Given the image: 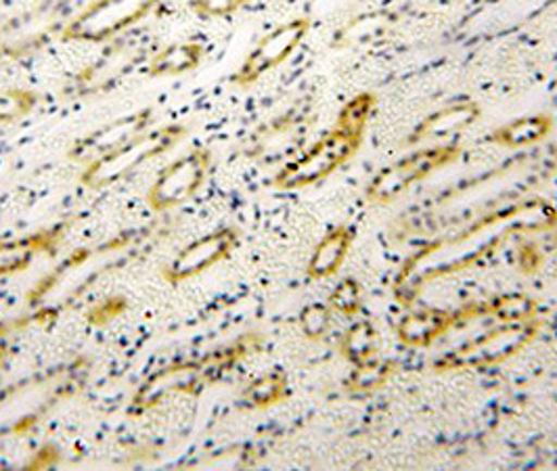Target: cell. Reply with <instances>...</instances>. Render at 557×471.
Listing matches in <instances>:
<instances>
[{
	"instance_id": "6da1fadb",
	"label": "cell",
	"mask_w": 557,
	"mask_h": 471,
	"mask_svg": "<svg viewBox=\"0 0 557 471\" xmlns=\"http://www.w3.org/2000/svg\"><path fill=\"white\" fill-rule=\"evenodd\" d=\"M187 135H189V126L176 124V122L162 128H149L137 135L135 139L124 142L122 147L86 164L78 181L90 191L110 189L120 181L128 178L140 166L172 151L181 140H185Z\"/></svg>"
},
{
	"instance_id": "7a4b0ae2",
	"label": "cell",
	"mask_w": 557,
	"mask_h": 471,
	"mask_svg": "<svg viewBox=\"0 0 557 471\" xmlns=\"http://www.w3.org/2000/svg\"><path fill=\"white\" fill-rule=\"evenodd\" d=\"M361 142L362 135L359 133L334 126L302 156L278 168L273 178V187L281 191H296L319 185L321 181L332 176L337 168L350 162L357 156Z\"/></svg>"
},
{
	"instance_id": "3957f363",
	"label": "cell",
	"mask_w": 557,
	"mask_h": 471,
	"mask_svg": "<svg viewBox=\"0 0 557 471\" xmlns=\"http://www.w3.org/2000/svg\"><path fill=\"white\" fill-rule=\"evenodd\" d=\"M166 0H92L61 32L65 42L101 45L147 20Z\"/></svg>"
},
{
	"instance_id": "277c9868",
	"label": "cell",
	"mask_w": 557,
	"mask_h": 471,
	"mask_svg": "<svg viewBox=\"0 0 557 471\" xmlns=\"http://www.w3.org/2000/svg\"><path fill=\"white\" fill-rule=\"evenodd\" d=\"M541 330L539 319H530L522 323H503L502 327L484 333L472 342L446 352L445 357L434 361V371H470L486 369L493 364L507 361L524 350Z\"/></svg>"
},
{
	"instance_id": "5b68a950",
	"label": "cell",
	"mask_w": 557,
	"mask_h": 471,
	"mask_svg": "<svg viewBox=\"0 0 557 471\" xmlns=\"http://www.w3.org/2000/svg\"><path fill=\"white\" fill-rule=\"evenodd\" d=\"M212 162V151L206 147L191 149L189 153L181 156L158 174V178L145 195L147 206L153 212L162 214L187 203L203 187Z\"/></svg>"
},
{
	"instance_id": "8992f818",
	"label": "cell",
	"mask_w": 557,
	"mask_h": 471,
	"mask_svg": "<svg viewBox=\"0 0 557 471\" xmlns=\"http://www.w3.org/2000/svg\"><path fill=\"white\" fill-rule=\"evenodd\" d=\"M459 145H438L423 151H416L392 166H386L371 181L367 197L373 203H391L396 197L409 191L416 183L428 178L432 172L453 164L459 158Z\"/></svg>"
},
{
	"instance_id": "52a82bcc",
	"label": "cell",
	"mask_w": 557,
	"mask_h": 471,
	"mask_svg": "<svg viewBox=\"0 0 557 471\" xmlns=\"http://www.w3.org/2000/svg\"><path fill=\"white\" fill-rule=\"evenodd\" d=\"M308 29H310V20L296 17L269 32L237 67L231 83L239 88H248L251 84L258 83L262 76H267L269 72L277 70L278 65L285 63L305 42Z\"/></svg>"
},
{
	"instance_id": "ba28073f",
	"label": "cell",
	"mask_w": 557,
	"mask_h": 471,
	"mask_svg": "<svg viewBox=\"0 0 557 471\" xmlns=\"http://www.w3.org/2000/svg\"><path fill=\"white\" fill-rule=\"evenodd\" d=\"M239 239L242 233L233 226H223L212 233H206L189 246H185L168 262L162 277L166 278L170 285H181L189 278L199 277L237 250Z\"/></svg>"
},
{
	"instance_id": "9c48e42d",
	"label": "cell",
	"mask_w": 557,
	"mask_h": 471,
	"mask_svg": "<svg viewBox=\"0 0 557 471\" xmlns=\"http://www.w3.org/2000/svg\"><path fill=\"white\" fill-rule=\"evenodd\" d=\"M156 122V110L153 108H143V110L120 115L112 122L90 131L88 135H84L83 139L76 140L70 147V160L78 162V164H90L92 160L110 153L113 149L122 147L124 142L135 139L140 133L149 131Z\"/></svg>"
},
{
	"instance_id": "30bf717a",
	"label": "cell",
	"mask_w": 557,
	"mask_h": 471,
	"mask_svg": "<svg viewBox=\"0 0 557 471\" xmlns=\"http://www.w3.org/2000/svg\"><path fill=\"white\" fill-rule=\"evenodd\" d=\"M474 306H461L459 310H441V308H425L405 317L396 330L398 339L411 348H425L432 346L443 335L474 321Z\"/></svg>"
},
{
	"instance_id": "8fae6325",
	"label": "cell",
	"mask_w": 557,
	"mask_h": 471,
	"mask_svg": "<svg viewBox=\"0 0 557 471\" xmlns=\"http://www.w3.org/2000/svg\"><path fill=\"white\" fill-rule=\"evenodd\" d=\"M352 244H355V231L348 224L335 226L334 231H330L312 251L308 260V277H334L335 273L342 269Z\"/></svg>"
},
{
	"instance_id": "7c38bea8",
	"label": "cell",
	"mask_w": 557,
	"mask_h": 471,
	"mask_svg": "<svg viewBox=\"0 0 557 471\" xmlns=\"http://www.w3.org/2000/svg\"><path fill=\"white\" fill-rule=\"evenodd\" d=\"M206 47L199 42H174L160 49L145 65L149 78H174L191 74L203 63Z\"/></svg>"
},
{
	"instance_id": "4fadbf2b",
	"label": "cell",
	"mask_w": 557,
	"mask_h": 471,
	"mask_svg": "<svg viewBox=\"0 0 557 471\" xmlns=\"http://www.w3.org/2000/svg\"><path fill=\"white\" fill-rule=\"evenodd\" d=\"M478 115H480V108L475 103H470V101L448 106L445 110L434 111L432 115H428L418 128L411 133L407 142L448 137V135L459 133V131L468 128L470 124H474Z\"/></svg>"
},
{
	"instance_id": "5bb4252c",
	"label": "cell",
	"mask_w": 557,
	"mask_h": 471,
	"mask_svg": "<svg viewBox=\"0 0 557 471\" xmlns=\"http://www.w3.org/2000/svg\"><path fill=\"white\" fill-rule=\"evenodd\" d=\"M300 124V117L294 113H287L283 117H278L275 122H271L269 126H264L253 140H251V158H262L267 162L275 160V153H292V142L289 139L296 133Z\"/></svg>"
},
{
	"instance_id": "9a60e30c",
	"label": "cell",
	"mask_w": 557,
	"mask_h": 471,
	"mask_svg": "<svg viewBox=\"0 0 557 471\" xmlns=\"http://www.w3.org/2000/svg\"><path fill=\"white\" fill-rule=\"evenodd\" d=\"M554 128V120L549 115H529V117H520L513 120L509 124H505L502 128H497L491 135V142L509 147V149H520V147H529L539 140L545 139Z\"/></svg>"
},
{
	"instance_id": "2e32d148",
	"label": "cell",
	"mask_w": 557,
	"mask_h": 471,
	"mask_svg": "<svg viewBox=\"0 0 557 471\" xmlns=\"http://www.w3.org/2000/svg\"><path fill=\"white\" fill-rule=\"evenodd\" d=\"M289 396V380L281 369H273L256 377L242 394V402L248 409H269Z\"/></svg>"
},
{
	"instance_id": "e0dca14e",
	"label": "cell",
	"mask_w": 557,
	"mask_h": 471,
	"mask_svg": "<svg viewBox=\"0 0 557 471\" xmlns=\"http://www.w3.org/2000/svg\"><path fill=\"white\" fill-rule=\"evenodd\" d=\"M380 335L369 321H357L339 342V352L350 364H364L377 355Z\"/></svg>"
},
{
	"instance_id": "ac0fdd59",
	"label": "cell",
	"mask_w": 557,
	"mask_h": 471,
	"mask_svg": "<svg viewBox=\"0 0 557 471\" xmlns=\"http://www.w3.org/2000/svg\"><path fill=\"white\" fill-rule=\"evenodd\" d=\"M536 300L527 294H507L486 302V317H493L502 323H522L536 319Z\"/></svg>"
},
{
	"instance_id": "d6986e66",
	"label": "cell",
	"mask_w": 557,
	"mask_h": 471,
	"mask_svg": "<svg viewBox=\"0 0 557 471\" xmlns=\"http://www.w3.org/2000/svg\"><path fill=\"white\" fill-rule=\"evenodd\" d=\"M40 97L32 88H9L0 92V126L15 124L38 108Z\"/></svg>"
},
{
	"instance_id": "ffe728a7",
	"label": "cell",
	"mask_w": 557,
	"mask_h": 471,
	"mask_svg": "<svg viewBox=\"0 0 557 471\" xmlns=\"http://www.w3.org/2000/svg\"><path fill=\"white\" fill-rule=\"evenodd\" d=\"M394 373V364L388 361H373L364 362V364H357L355 371L348 377V392L350 394H364L371 389L382 388Z\"/></svg>"
},
{
	"instance_id": "44dd1931",
	"label": "cell",
	"mask_w": 557,
	"mask_h": 471,
	"mask_svg": "<svg viewBox=\"0 0 557 471\" xmlns=\"http://www.w3.org/2000/svg\"><path fill=\"white\" fill-rule=\"evenodd\" d=\"M373 111H375V95L361 92V95L352 97V99L342 108L337 120H335V126L346 128V131H352V133H359V135H364V128H367V124H369Z\"/></svg>"
},
{
	"instance_id": "7402d4cb",
	"label": "cell",
	"mask_w": 557,
	"mask_h": 471,
	"mask_svg": "<svg viewBox=\"0 0 557 471\" xmlns=\"http://www.w3.org/2000/svg\"><path fill=\"white\" fill-rule=\"evenodd\" d=\"M327 305L337 314L357 317L361 312L362 306L361 283L352 277L342 278L339 285L332 292Z\"/></svg>"
},
{
	"instance_id": "603a6c76",
	"label": "cell",
	"mask_w": 557,
	"mask_h": 471,
	"mask_svg": "<svg viewBox=\"0 0 557 471\" xmlns=\"http://www.w3.org/2000/svg\"><path fill=\"white\" fill-rule=\"evenodd\" d=\"M332 327V308L330 305L312 302L305 306L300 312V330L308 339L325 337Z\"/></svg>"
},
{
	"instance_id": "cb8c5ba5",
	"label": "cell",
	"mask_w": 557,
	"mask_h": 471,
	"mask_svg": "<svg viewBox=\"0 0 557 471\" xmlns=\"http://www.w3.org/2000/svg\"><path fill=\"white\" fill-rule=\"evenodd\" d=\"M250 0H191L189 9L203 20H226Z\"/></svg>"
}]
</instances>
